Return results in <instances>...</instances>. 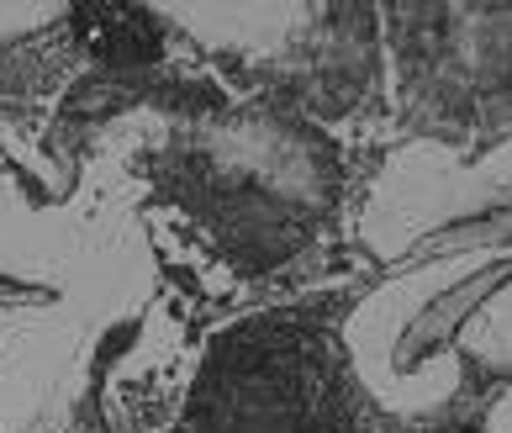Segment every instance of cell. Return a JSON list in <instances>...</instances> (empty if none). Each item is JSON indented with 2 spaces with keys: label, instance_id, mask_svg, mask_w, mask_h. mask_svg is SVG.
Returning a JSON list of instances; mask_svg holds the SVG:
<instances>
[{
  "label": "cell",
  "instance_id": "cell-1",
  "mask_svg": "<svg viewBox=\"0 0 512 433\" xmlns=\"http://www.w3.org/2000/svg\"><path fill=\"white\" fill-rule=\"evenodd\" d=\"M154 201L206 270L270 280L322 243L338 212V148L301 111L227 101L180 106L154 148Z\"/></svg>",
  "mask_w": 512,
  "mask_h": 433
},
{
  "label": "cell",
  "instance_id": "cell-2",
  "mask_svg": "<svg viewBox=\"0 0 512 433\" xmlns=\"http://www.w3.org/2000/svg\"><path fill=\"white\" fill-rule=\"evenodd\" d=\"M359 291H301L206 338L169 433H491L486 407L381 402L349 354Z\"/></svg>",
  "mask_w": 512,
  "mask_h": 433
}]
</instances>
